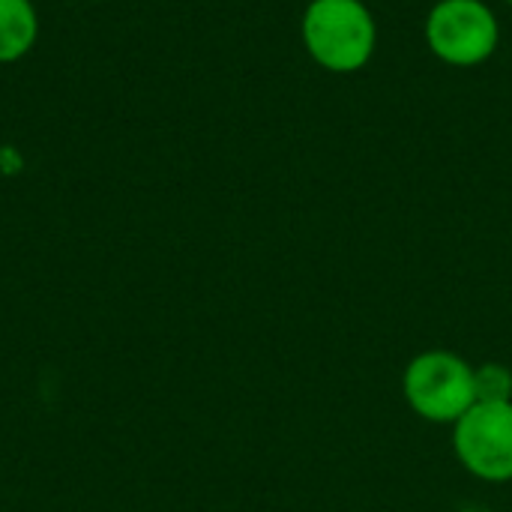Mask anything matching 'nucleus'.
Segmentation results:
<instances>
[{
	"label": "nucleus",
	"mask_w": 512,
	"mask_h": 512,
	"mask_svg": "<svg viewBox=\"0 0 512 512\" xmlns=\"http://www.w3.org/2000/svg\"><path fill=\"white\" fill-rule=\"evenodd\" d=\"M501 42V24L486 0H438L426 18V45L447 66H480Z\"/></svg>",
	"instance_id": "obj_3"
},
{
	"label": "nucleus",
	"mask_w": 512,
	"mask_h": 512,
	"mask_svg": "<svg viewBox=\"0 0 512 512\" xmlns=\"http://www.w3.org/2000/svg\"><path fill=\"white\" fill-rule=\"evenodd\" d=\"M477 381V402H512V375L504 366H483L474 369Z\"/></svg>",
	"instance_id": "obj_6"
},
{
	"label": "nucleus",
	"mask_w": 512,
	"mask_h": 512,
	"mask_svg": "<svg viewBox=\"0 0 512 512\" xmlns=\"http://www.w3.org/2000/svg\"><path fill=\"white\" fill-rule=\"evenodd\" d=\"M300 33L309 57L336 75L363 69L378 45V24L363 0H309Z\"/></svg>",
	"instance_id": "obj_1"
},
{
	"label": "nucleus",
	"mask_w": 512,
	"mask_h": 512,
	"mask_svg": "<svg viewBox=\"0 0 512 512\" xmlns=\"http://www.w3.org/2000/svg\"><path fill=\"white\" fill-rule=\"evenodd\" d=\"M39 36V15L30 0H0V63L21 60Z\"/></svg>",
	"instance_id": "obj_5"
},
{
	"label": "nucleus",
	"mask_w": 512,
	"mask_h": 512,
	"mask_svg": "<svg viewBox=\"0 0 512 512\" xmlns=\"http://www.w3.org/2000/svg\"><path fill=\"white\" fill-rule=\"evenodd\" d=\"M507 3H510V6H512V0H507Z\"/></svg>",
	"instance_id": "obj_7"
},
{
	"label": "nucleus",
	"mask_w": 512,
	"mask_h": 512,
	"mask_svg": "<svg viewBox=\"0 0 512 512\" xmlns=\"http://www.w3.org/2000/svg\"><path fill=\"white\" fill-rule=\"evenodd\" d=\"M405 399L429 423H456L477 405L474 369L450 351H426L405 369Z\"/></svg>",
	"instance_id": "obj_2"
},
{
	"label": "nucleus",
	"mask_w": 512,
	"mask_h": 512,
	"mask_svg": "<svg viewBox=\"0 0 512 512\" xmlns=\"http://www.w3.org/2000/svg\"><path fill=\"white\" fill-rule=\"evenodd\" d=\"M453 447L474 477L486 483L512 480V402H477L453 423Z\"/></svg>",
	"instance_id": "obj_4"
}]
</instances>
